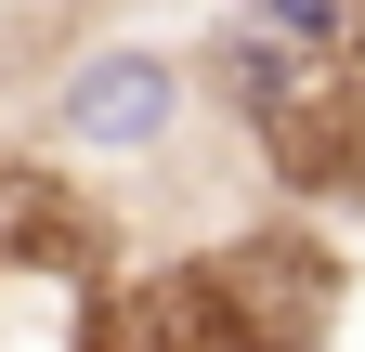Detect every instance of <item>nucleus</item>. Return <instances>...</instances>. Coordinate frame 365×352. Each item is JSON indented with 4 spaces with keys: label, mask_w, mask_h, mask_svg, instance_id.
I'll return each instance as SVG.
<instances>
[{
    "label": "nucleus",
    "mask_w": 365,
    "mask_h": 352,
    "mask_svg": "<svg viewBox=\"0 0 365 352\" xmlns=\"http://www.w3.org/2000/svg\"><path fill=\"white\" fill-rule=\"evenodd\" d=\"M248 14L274 39H300V53H352V39H365V0H248Z\"/></svg>",
    "instance_id": "nucleus-2"
},
{
    "label": "nucleus",
    "mask_w": 365,
    "mask_h": 352,
    "mask_svg": "<svg viewBox=\"0 0 365 352\" xmlns=\"http://www.w3.org/2000/svg\"><path fill=\"white\" fill-rule=\"evenodd\" d=\"M170 118H182V53H157V39H105L53 78V144L78 157H144L170 144Z\"/></svg>",
    "instance_id": "nucleus-1"
}]
</instances>
